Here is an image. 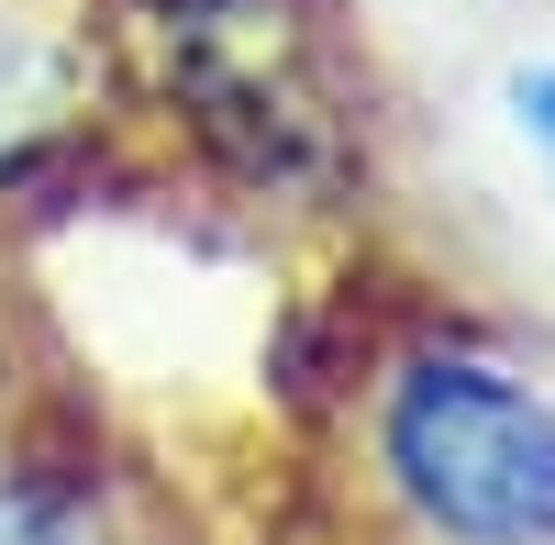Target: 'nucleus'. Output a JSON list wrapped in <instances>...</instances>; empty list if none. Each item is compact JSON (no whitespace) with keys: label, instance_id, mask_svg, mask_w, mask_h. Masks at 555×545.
I'll use <instances>...</instances> for the list:
<instances>
[{"label":"nucleus","instance_id":"nucleus-1","mask_svg":"<svg viewBox=\"0 0 555 545\" xmlns=\"http://www.w3.org/2000/svg\"><path fill=\"white\" fill-rule=\"evenodd\" d=\"M366 468L423 545H555V390L478 345H400L366 390Z\"/></svg>","mask_w":555,"mask_h":545},{"label":"nucleus","instance_id":"nucleus-2","mask_svg":"<svg viewBox=\"0 0 555 545\" xmlns=\"http://www.w3.org/2000/svg\"><path fill=\"white\" fill-rule=\"evenodd\" d=\"M89 123V23L78 0H0V201Z\"/></svg>","mask_w":555,"mask_h":545},{"label":"nucleus","instance_id":"nucleus-3","mask_svg":"<svg viewBox=\"0 0 555 545\" xmlns=\"http://www.w3.org/2000/svg\"><path fill=\"white\" fill-rule=\"evenodd\" d=\"M0 545H133L101 468L67 457H12L0 468Z\"/></svg>","mask_w":555,"mask_h":545},{"label":"nucleus","instance_id":"nucleus-4","mask_svg":"<svg viewBox=\"0 0 555 545\" xmlns=\"http://www.w3.org/2000/svg\"><path fill=\"white\" fill-rule=\"evenodd\" d=\"M512 101H522V134L555 156V67H533V78H512Z\"/></svg>","mask_w":555,"mask_h":545}]
</instances>
